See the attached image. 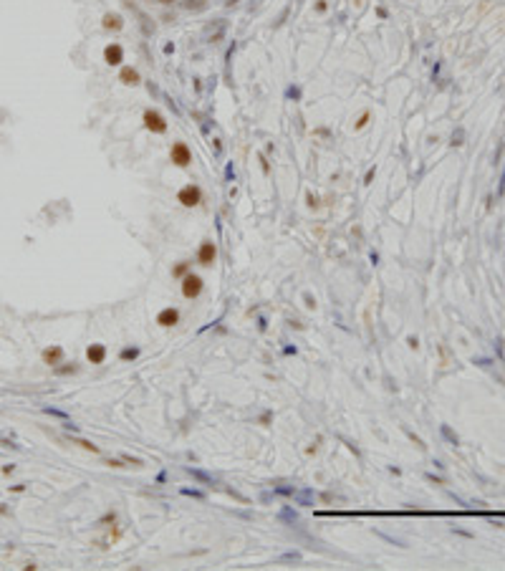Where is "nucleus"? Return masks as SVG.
Masks as SVG:
<instances>
[{
  "label": "nucleus",
  "instance_id": "6e6552de",
  "mask_svg": "<svg viewBox=\"0 0 505 571\" xmlns=\"http://www.w3.org/2000/svg\"><path fill=\"white\" fill-rule=\"evenodd\" d=\"M119 81H121V84H126V86H137V84L142 81V76H139V71H137V68H132V66H121Z\"/></svg>",
  "mask_w": 505,
  "mask_h": 571
},
{
  "label": "nucleus",
  "instance_id": "aec40b11",
  "mask_svg": "<svg viewBox=\"0 0 505 571\" xmlns=\"http://www.w3.org/2000/svg\"><path fill=\"white\" fill-rule=\"evenodd\" d=\"M10 490H13V493H23V490H26V485H13Z\"/></svg>",
  "mask_w": 505,
  "mask_h": 571
},
{
  "label": "nucleus",
  "instance_id": "39448f33",
  "mask_svg": "<svg viewBox=\"0 0 505 571\" xmlns=\"http://www.w3.org/2000/svg\"><path fill=\"white\" fill-rule=\"evenodd\" d=\"M217 261V248L212 241H202L200 248H197V263L200 266H212Z\"/></svg>",
  "mask_w": 505,
  "mask_h": 571
},
{
  "label": "nucleus",
  "instance_id": "2eb2a0df",
  "mask_svg": "<svg viewBox=\"0 0 505 571\" xmlns=\"http://www.w3.org/2000/svg\"><path fill=\"white\" fill-rule=\"evenodd\" d=\"M73 443H76V445H81V448H84V450L99 452V448H96V445H91V443H86V440H73Z\"/></svg>",
  "mask_w": 505,
  "mask_h": 571
},
{
  "label": "nucleus",
  "instance_id": "423d86ee",
  "mask_svg": "<svg viewBox=\"0 0 505 571\" xmlns=\"http://www.w3.org/2000/svg\"><path fill=\"white\" fill-rule=\"evenodd\" d=\"M177 321H179V311H177V308H172V306H167V308H162V311L157 314V324H159V326H164V329L175 326Z\"/></svg>",
  "mask_w": 505,
  "mask_h": 571
},
{
  "label": "nucleus",
  "instance_id": "4468645a",
  "mask_svg": "<svg viewBox=\"0 0 505 571\" xmlns=\"http://www.w3.org/2000/svg\"><path fill=\"white\" fill-rule=\"evenodd\" d=\"M187 473H190V475H195V478H200V481H205V483H212V478H208V475H205L202 470H195V468H190Z\"/></svg>",
  "mask_w": 505,
  "mask_h": 571
},
{
  "label": "nucleus",
  "instance_id": "f257e3e1",
  "mask_svg": "<svg viewBox=\"0 0 505 571\" xmlns=\"http://www.w3.org/2000/svg\"><path fill=\"white\" fill-rule=\"evenodd\" d=\"M177 202L184 205V208H197V205L202 202V190H200V185H192V182L184 185L177 192Z\"/></svg>",
  "mask_w": 505,
  "mask_h": 571
},
{
  "label": "nucleus",
  "instance_id": "9b49d317",
  "mask_svg": "<svg viewBox=\"0 0 505 571\" xmlns=\"http://www.w3.org/2000/svg\"><path fill=\"white\" fill-rule=\"evenodd\" d=\"M101 26L106 30H119V28H124V18H121L119 13H106L104 21H101Z\"/></svg>",
  "mask_w": 505,
  "mask_h": 571
},
{
  "label": "nucleus",
  "instance_id": "f03ea898",
  "mask_svg": "<svg viewBox=\"0 0 505 571\" xmlns=\"http://www.w3.org/2000/svg\"><path fill=\"white\" fill-rule=\"evenodd\" d=\"M202 278L197 275V273H187L184 278H182V296L184 299H197L200 293H202Z\"/></svg>",
  "mask_w": 505,
  "mask_h": 571
},
{
  "label": "nucleus",
  "instance_id": "9d476101",
  "mask_svg": "<svg viewBox=\"0 0 505 571\" xmlns=\"http://www.w3.org/2000/svg\"><path fill=\"white\" fill-rule=\"evenodd\" d=\"M86 359H89L91 364H104V359H106V346H104V344H91L89 349H86Z\"/></svg>",
  "mask_w": 505,
  "mask_h": 571
},
{
  "label": "nucleus",
  "instance_id": "ddd939ff",
  "mask_svg": "<svg viewBox=\"0 0 505 571\" xmlns=\"http://www.w3.org/2000/svg\"><path fill=\"white\" fill-rule=\"evenodd\" d=\"M124 361H129V359H137L139 357V349L137 346H132V349H121V354H119Z\"/></svg>",
  "mask_w": 505,
  "mask_h": 571
},
{
  "label": "nucleus",
  "instance_id": "dca6fc26",
  "mask_svg": "<svg viewBox=\"0 0 505 571\" xmlns=\"http://www.w3.org/2000/svg\"><path fill=\"white\" fill-rule=\"evenodd\" d=\"M76 369H79V366H73V364H71V366H56V374H73Z\"/></svg>",
  "mask_w": 505,
  "mask_h": 571
},
{
  "label": "nucleus",
  "instance_id": "6ab92c4d",
  "mask_svg": "<svg viewBox=\"0 0 505 571\" xmlns=\"http://www.w3.org/2000/svg\"><path fill=\"white\" fill-rule=\"evenodd\" d=\"M46 412H48V415H56V417H66V412H61V410H51V407H46Z\"/></svg>",
  "mask_w": 505,
  "mask_h": 571
},
{
  "label": "nucleus",
  "instance_id": "a211bd4d",
  "mask_svg": "<svg viewBox=\"0 0 505 571\" xmlns=\"http://www.w3.org/2000/svg\"><path fill=\"white\" fill-rule=\"evenodd\" d=\"M326 8H328L326 0H319V3H316V13H326Z\"/></svg>",
  "mask_w": 505,
  "mask_h": 571
},
{
  "label": "nucleus",
  "instance_id": "412c9836",
  "mask_svg": "<svg viewBox=\"0 0 505 571\" xmlns=\"http://www.w3.org/2000/svg\"><path fill=\"white\" fill-rule=\"evenodd\" d=\"M157 3H159V5H172L175 0H157Z\"/></svg>",
  "mask_w": 505,
  "mask_h": 571
},
{
  "label": "nucleus",
  "instance_id": "f8f14e48",
  "mask_svg": "<svg viewBox=\"0 0 505 571\" xmlns=\"http://www.w3.org/2000/svg\"><path fill=\"white\" fill-rule=\"evenodd\" d=\"M187 273H190V263H187V261H182V263H177V266L172 268V275H175V278H184Z\"/></svg>",
  "mask_w": 505,
  "mask_h": 571
},
{
  "label": "nucleus",
  "instance_id": "0eeeda50",
  "mask_svg": "<svg viewBox=\"0 0 505 571\" xmlns=\"http://www.w3.org/2000/svg\"><path fill=\"white\" fill-rule=\"evenodd\" d=\"M104 61H106L109 66H121V61H124V48H121L119 43H109V46L104 48Z\"/></svg>",
  "mask_w": 505,
  "mask_h": 571
},
{
  "label": "nucleus",
  "instance_id": "1a4fd4ad",
  "mask_svg": "<svg viewBox=\"0 0 505 571\" xmlns=\"http://www.w3.org/2000/svg\"><path fill=\"white\" fill-rule=\"evenodd\" d=\"M41 357H43V361H46L48 366L56 369V366L61 364V359H63V349H61V346H48V349H43Z\"/></svg>",
  "mask_w": 505,
  "mask_h": 571
},
{
  "label": "nucleus",
  "instance_id": "f3484780",
  "mask_svg": "<svg viewBox=\"0 0 505 571\" xmlns=\"http://www.w3.org/2000/svg\"><path fill=\"white\" fill-rule=\"evenodd\" d=\"M366 121H369V112H364V114H361V117H359V121H357V126H354V129H364V126H366Z\"/></svg>",
  "mask_w": 505,
  "mask_h": 571
},
{
  "label": "nucleus",
  "instance_id": "20e7f679",
  "mask_svg": "<svg viewBox=\"0 0 505 571\" xmlns=\"http://www.w3.org/2000/svg\"><path fill=\"white\" fill-rule=\"evenodd\" d=\"M170 159H172V164H177V167H187V164L192 162V152H190V147H187L184 142H175L172 150H170Z\"/></svg>",
  "mask_w": 505,
  "mask_h": 571
},
{
  "label": "nucleus",
  "instance_id": "7ed1b4c3",
  "mask_svg": "<svg viewBox=\"0 0 505 571\" xmlns=\"http://www.w3.org/2000/svg\"><path fill=\"white\" fill-rule=\"evenodd\" d=\"M142 121H144V126H147L152 134H164V132H167V119H164L159 112H154V109H147Z\"/></svg>",
  "mask_w": 505,
  "mask_h": 571
}]
</instances>
